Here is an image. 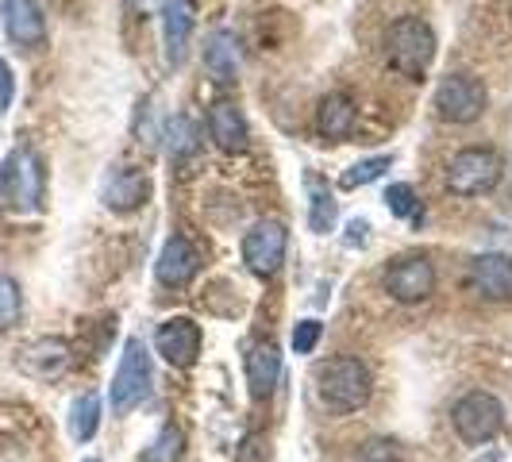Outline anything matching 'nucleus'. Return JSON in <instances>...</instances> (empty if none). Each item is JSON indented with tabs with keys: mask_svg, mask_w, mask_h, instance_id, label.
<instances>
[{
	"mask_svg": "<svg viewBox=\"0 0 512 462\" xmlns=\"http://www.w3.org/2000/svg\"><path fill=\"white\" fill-rule=\"evenodd\" d=\"M393 166V154H374V158H362V162H355V166H347L343 170V178H339V185L343 189H362V185H370V181H378Z\"/></svg>",
	"mask_w": 512,
	"mask_h": 462,
	"instance_id": "nucleus-24",
	"label": "nucleus"
},
{
	"mask_svg": "<svg viewBox=\"0 0 512 462\" xmlns=\"http://www.w3.org/2000/svg\"><path fill=\"white\" fill-rule=\"evenodd\" d=\"M382 285L397 305H420L436 293V266L428 255H401L389 262Z\"/></svg>",
	"mask_w": 512,
	"mask_h": 462,
	"instance_id": "nucleus-8",
	"label": "nucleus"
},
{
	"mask_svg": "<svg viewBox=\"0 0 512 462\" xmlns=\"http://www.w3.org/2000/svg\"><path fill=\"white\" fill-rule=\"evenodd\" d=\"M193 24H197V8L193 0H162V43H166V62L181 66L189 39H193Z\"/></svg>",
	"mask_w": 512,
	"mask_h": 462,
	"instance_id": "nucleus-17",
	"label": "nucleus"
},
{
	"mask_svg": "<svg viewBox=\"0 0 512 462\" xmlns=\"http://www.w3.org/2000/svg\"><path fill=\"white\" fill-rule=\"evenodd\" d=\"M197 151V131H193V124L185 120V116H178L174 120V131H170V162L174 166H185V158Z\"/></svg>",
	"mask_w": 512,
	"mask_h": 462,
	"instance_id": "nucleus-25",
	"label": "nucleus"
},
{
	"mask_svg": "<svg viewBox=\"0 0 512 462\" xmlns=\"http://www.w3.org/2000/svg\"><path fill=\"white\" fill-rule=\"evenodd\" d=\"M20 374L35 378V382H58L66 370H70V343L58 339V335H47V339H35L20 351Z\"/></svg>",
	"mask_w": 512,
	"mask_h": 462,
	"instance_id": "nucleus-13",
	"label": "nucleus"
},
{
	"mask_svg": "<svg viewBox=\"0 0 512 462\" xmlns=\"http://www.w3.org/2000/svg\"><path fill=\"white\" fill-rule=\"evenodd\" d=\"M0 27L24 51L47 43V12L39 0H0Z\"/></svg>",
	"mask_w": 512,
	"mask_h": 462,
	"instance_id": "nucleus-11",
	"label": "nucleus"
},
{
	"mask_svg": "<svg viewBox=\"0 0 512 462\" xmlns=\"http://www.w3.org/2000/svg\"><path fill=\"white\" fill-rule=\"evenodd\" d=\"M154 351L170 362V366L189 370L193 362L201 359V324L189 320V316H170V320H162L158 332H154Z\"/></svg>",
	"mask_w": 512,
	"mask_h": 462,
	"instance_id": "nucleus-10",
	"label": "nucleus"
},
{
	"mask_svg": "<svg viewBox=\"0 0 512 462\" xmlns=\"http://www.w3.org/2000/svg\"><path fill=\"white\" fill-rule=\"evenodd\" d=\"M501 154L493 147H462L447 162V189L455 197H486L501 185Z\"/></svg>",
	"mask_w": 512,
	"mask_h": 462,
	"instance_id": "nucleus-5",
	"label": "nucleus"
},
{
	"mask_svg": "<svg viewBox=\"0 0 512 462\" xmlns=\"http://www.w3.org/2000/svg\"><path fill=\"white\" fill-rule=\"evenodd\" d=\"M436 116L443 124H474V120H482V112H486L489 104V93L486 85H482V77L474 74H447L443 81L436 85Z\"/></svg>",
	"mask_w": 512,
	"mask_h": 462,
	"instance_id": "nucleus-7",
	"label": "nucleus"
},
{
	"mask_svg": "<svg viewBox=\"0 0 512 462\" xmlns=\"http://www.w3.org/2000/svg\"><path fill=\"white\" fill-rule=\"evenodd\" d=\"M320 332H324L320 320H301V324L293 328V351H297V355H312L316 343H320Z\"/></svg>",
	"mask_w": 512,
	"mask_h": 462,
	"instance_id": "nucleus-29",
	"label": "nucleus"
},
{
	"mask_svg": "<svg viewBox=\"0 0 512 462\" xmlns=\"http://www.w3.org/2000/svg\"><path fill=\"white\" fill-rule=\"evenodd\" d=\"M16 101V74H12V66L0 58V112H8Z\"/></svg>",
	"mask_w": 512,
	"mask_h": 462,
	"instance_id": "nucleus-30",
	"label": "nucleus"
},
{
	"mask_svg": "<svg viewBox=\"0 0 512 462\" xmlns=\"http://www.w3.org/2000/svg\"><path fill=\"white\" fill-rule=\"evenodd\" d=\"M305 189H308V231H316V235H328L335 228V220H339V201H335V193L328 189V181L320 178V174H305Z\"/></svg>",
	"mask_w": 512,
	"mask_h": 462,
	"instance_id": "nucleus-21",
	"label": "nucleus"
},
{
	"mask_svg": "<svg viewBox=\"0 0 512 462\" xmlns=\"http://www.w3.org/2000/svg\"><path fill=\"white\" fill-rule=\"evenodd\" d=\"M47 193L43 158L31 147H12L0 162V197L12 212H39Z\"/></svg>",
	"mask_w": 512,
	"mask_h": 462,
	"instance_id": "nucleus-3",
	"label": "nucleus"
},
{
	"mask_svg": "<svg viewBox=\"0 0 512 462\" xmlns=\"http://www.w3.org/2000/svg\"><path fill=\"white\" fill-rule=\"evenodd\" d=\"M466 282L482 301H512V255H501V251L474 255Z\"/></svg>",
	"mask_w": 512,
	"mask_h": 462,
	"instance_id": "nucleus-12",
	"label": "nucleus"
},
{
	"mask_svg": "<svg viewBox=\"0 0 512 462\" xmlns=\"http://www.w3.org/2000/svg\"><path fill=\"white\" fill-rule=\"evenodd\" d=\"M20 316H24V293H20V282H16L8 270H0V332L16 328Z\"/></svg>",
	"mask_w": 512,
	"mask_h": 462,
	"instance_id": "nucleus-23",
	"label": "nucleus"
},
{
	"mask_svg": "<svg viewBox=\"0 0 512 462\" xmlns=\"http://www.w3.org/2000/svg\"><path fill=\"white\" fill-rule=\"evenodd\" d=\"M366 239H370V224L366 220H351L347 224V247H366Z\"/></svg>",
	"mask_w": 512,
	"mask_h": 462,
	"instance_id": "nucleus-31",
	"label": "nucleus"
},
{
	"mask_svg": "<svg viewBox=\"0 0 512 462\" xmlns=\"http://www.w3.org/2000/svg\"><path fill=\"white\" fill-rule=\"evenodd\" d=\"M359 462H405L401 447L393 439H366L359 451Z\"/></svg>",
	"mask_w": 512,
	"mask_h": 462,
	"instance_id": "nucleus-28",
	"label": "nucleus"
},
{
	"mask_svg": "<svg viewBox=\"0 0 512 462\" xmlns=\"http://www.w3.org/2000/svg\"><path fill=\"white\" fill-rule=\"evenodd\" d=\"M147 193H151V181H147L143 170H135V166H112L101 181L104 208H112L120 216H128L139 205H147Z\"/></svg>",
	"mask_w": 512,
	"mask_h": 462,
	"instance_id": "nucleus-14",
	"label": "nucleus"
},
{
	"mask_svg": "<svg viewBox=\"0 0 512 462\" xmlns=\"http://www.w3.org/2000/svg\"><path fill=\"white\" fill-rule=\"evenodd\" d=\"M451 424H455L462 443L482 447V443L501 436V428H505V405L493 393H486V389H474V393H466V397L455 401Z\"/></svg>",
	"mask_w": 512,
	"mask_h": 462,
	"instance_id": "nucleus-6",
	"label": "nucleus"
},
{
	"mask_svg": "<svg viewBox=\"0 0 512 462\" xmlns=\"http://www.w3.org/2000/svg\"><path fill=\"white\" fill-rule=\"evenodd\" d=\"M197 270H201V251L185 235H170L158 262H154V278L166 285V289H185V285L197 278Z\"/></svg>",
	"mask_w": 512,
	"mask_h": 462,
	"instance_id": "nucleus-16",
	"label": "nucleus"
},
{
	"mask_svg": "<svg viewBox=\"0 0 512 462\" xmlns=\"http://www.w3.org/2000/svg\"><path fill=\"white\" fill-rule=\"evenodd\" d=\"M181 443H185L181 428L166 424V428L158 432V439L151 443V451H147V462H178L181 459Z\"/></svg>",
	"mask_w": 512,
	"mask_h": 462,
	"instance_id": "nucleus-26",
	"label": "nucleus"
},
{
	"mask_svg": "<svg viewBox=\"0 0 512 462\" xmlns=\"http://www.w3.org/2000/svg\"><path fill=\"white\" fill-rule=\"evenodd\" d=\"M66 428H70V436H74L77 443H89V439L97 436V428H101V397H97V393H81V397H74Z\"/></svg>",
	"mask_w": 512,
	"mask_h": 462,
	"instance_id": "nucleus-22",
	"label": "nucleus"
},
{
	"mask_svg": "<svg viewBox=\"0 0 512 462\" xmlns=\"http://www.w3.org/2000/svg\"><path fill=\"white\" fill-rule=\"evenodd\" d=\"M282 378V355L274 343H258L247 355V385H251V397L262 401L274 393V385Z\"/></svg>",
	"mask_w": 512,
	"mask_h": 462,
	"instance_id": "nucleus-20",
	"label": "nucleus"
},
{
	"mask_svg": "<svg viewBox=\"0 0 512 462\" xmlns=\"http://www.w3.org/2000/svg\"><path fill=\"white\" fill-rule=\"evenodd\" d=\"M151 355L143 347L139 335H131L124 343V355H120V366L112 374V389H108V401H112V416H128L131 409H139L147 397H151Z\"/></svg>",
	"mask_w": 512,
	"mask_h": 462,
	"instance_id": "nucleus-4",
	"label": "nucleus"
},
{
	"mask_svg": "<svg viewBox=\"0 0 512 462\" xmlns=\"http://www.w3.org/2000/svg\"><path fill=\"white\" fill-rule=\"evenodd\" d=\"M289 247V228L282 220H255L243 235V262L258 278H274L285 262Z\"/></svg>",
	"mask_w": 512,
	"mask_h": 462,
	"instance_id": "nucleus-9",
	"label": "nucleus"
},
{
	"mask_svg": "<svg viewBox=\"0 0 512 462\" xmlns=\"http://www.w3.org/2000/svg\"><path fill=\"white\" fill-rule=\"evenodd\" d=\"M85 462H101V459H85Z\"/></svg>",
	"mask_w": 512,
	"mask_h": 462,
	"instance_id": "nucleus-32",
	"label": "nucleus"
},
{
	"mask_svg": "<svg viewBox=\"0 0 512 462\" xmlns=\"http://www.w3.org/2000/svg\"><path fill=\"white\" fill-rule=\"evenodd\" d=\"M208 135H212V143H216L224 154L247 151V143H251V128H247L243 108H239L235 101H228V97H220V101L208 104Z\"/></svg>",
	"mask_w": 512,
	"mask_h": 462,
	"instance_id": "nucleus-15",
	"label": "nucleus"
},
{
	"mask_svg": "<svg viewBox=\"0 0 512 462\" xmlns=\"http://www.w3.org/2000/svg\"><path fill=\"white\" fill-rule=\"evenodd\" d=\"M374 393V374L370 366L355 355H339V359L324 362L316 370V397L320 405L335 416H347V412H359Z\"/></svg>",
	"mask_w": 512,
	"mask_h": 462,
	"instance_id": "nucleus-2",
	"label": "nucleus"
},
{
	"mask_svg": "<svg viewBox=\"0 0 512 462\" xmlns=\"http://www.w3.org/2000/svg\"><path fill=\"white\" fill-rule=\"evenodd\" d=\"M355 120H359V108L347 93H324L320 104H316V131L324 139H332V143L347 139L355 131Z\"/></svg>",
	"mask_w": 512,
	"mask_h": 462,
	"instance_id": "nucleus-18",
	"label": "nucleus"
},
{
	"mask_svg": "<svg viewBox=\"0 0 512 462\" xmlns=\"http://www.w3.org/2000/svg\"><path fill=\"white\" fill-rule=\"evenodd\" d=\"M385 205H389L393 216H416V189L405 185V181L389 185V189H385Z\"/></svg>",
	"mask_w": 512,
	"mask_h": 462,
	"instance_id": "nucleus-27",
	"label": "nucleus"
},
{
	"mask_svg": "<svg viewBox=\"0 0 512 462\" xmlns=\"http://www.w3.org/2000/svg\"><path fill=\"white\" fill-rule=\"evenodd\" d=\"M382 47H385V66L393 74L420 81V77L432 70V62H436V31H432L428 20H420V16H401V20L389 24Z\"/></svg>",
	"mask_w": 512,
	"mask_h": 462,
	"instance_id": "nucleus-1",
	"label": "nucleus"
},
{
	"mask_svg": "<svg viewBox=\"0 0 512 462\" xmlns=\"http://www.w3.org/2000/svg\"><path fill=\"white\" fill-rule=\"evenodd\" d=\"M205 70L216 85H231L235 74H239V43L228 27L212 31L205 39Z\"/></svg>",
	"mask_w": 512,
	"mask_h": 462,
	"instance_id": "nucleus-19",
	"label": "nucleus"
}]
</instances>
